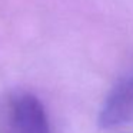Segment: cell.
I'll return each instance as SVG.
<instances>
[{
	"instance_id": "1",
	"label": "cell",
	"mask_w": 133,
	"mask_h": 133,
	"mask_svg": "<svg viewBox=\"0 0 133 133\" xmlns=\"http://www.w3.org/2000/svg\"><path fill=\"white\" fill-rule=\"evenodd\" d=\"M10 133H50L44 106L36 96L20 93L10 103Z\"/></svg>"
},
{
	"instance_id": "2",
	"label": "cell",
	"mask_w": 133,
	"mask_h": 133,
	"mask_svg": "<svg viewBox=\"0 0 133 133\" xmlns=\"http://www.w3.org/2000/svg\"><path fill=\"white\" fill-rule=\"evenodd\" d=\"M130 122H133V73L113 87L99 113V124L103 129H115Z\"/></svg>"
}]
</instances>
